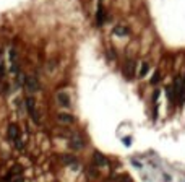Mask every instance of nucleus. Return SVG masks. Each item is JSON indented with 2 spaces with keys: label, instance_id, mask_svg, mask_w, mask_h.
<instances>
[{
  "label": "nucleus",
  "instance_id": "nucleus-1",
  "mask_svg": "<svg viewBox=\"0 0 185 182\" xmlns=\"http://www.w3.org/2000/svg\"><path fill=\"white\" fill-rule=\"evenodd\" d=\"M174 99H177L179 101V104H182L185 101V83L182 78H176V81H174Z\"/></svg>",
  "mask_w": 185,
  "mask_h": 182
},
{
  "label": "nucleus",
  "instance_id": "nucleus-2",
  "mask_svg": "<svg viewBox=\"0 0 185 182\" xmlns=\"http://www.w3.org/2000/svg\"><path fill=\"white\" fill-rule=\"evenodd\" d=\"M8 138L15 143V146L18 150H23V143H21V138H20V130L15 124H10L8 125Z\"/></svg>",
  "mask_w": 185,
  "mask_h": 182
},
{
  "label": "nucleus",
  "instance_id": "nucleus-3",
  "mask_svg": "<svg viewBox=\"0 0 185 182\" xmlns=\"http://www.w3.org/2000/svg\"><path fill=\"white\" fill-rule=\"evenodd\" d=\"M10 72H12L13 75H20L18 54H16V49H10Z\"/></svg>",
  "mask_w": 185,
  "mask_h": 182
},
{
  "label": "nucleus",
  "instance_id": "nucleus-4",
  "mask_svg": "<svg viewBox=\"0 0 185 182\" xmlns=\"http://www.w3.org/2000/svg\"><path fill=\"white\" fill-rule=\"evenodd\" d=\"M26 109H28L31 119H33L36 124L39 122V112L36 111V104H34V99H33V98H28V99H26Z\"/></svg>",
  "mask_w": 185,
  "mask_h": 182
},
{
  "label": "nucleus",
  "instance_id": "nucleus-5",
  "mask_svg": "<svg viewBox=\"0 0 185 182\" xmlns=\"http://www.w3.org/2000/svg\"><path fill=\"white\" fill-rule=\"evenodd\" d=\"M92 161H94V164L98 167H104V166H107V164H109L107 158H106L104 154H101L99 151H96L94 154H92Z\"/></svg>",
  "mask_w": 185,
  "mask_h": 182
},
{
  "label": "nucleus",
  "instance_id": "nucleus-6",
  "mask_svg": "<svg viewBox=\"0 0 185 182\" xmlns=\"http://www.w3.org/2000/svg\"><path fill=\"white\" fill-rule=\"evenodd\" d=\"M57 101L62 107H70V96L67 94L65 91H59L57 93Z\"/></svg>",
  "mask_w": 185,
  "mask_h": 182
},
{
  "label": "nucleus",
  "instance_id": "nucleus-7",
  "mask_svg": "<svg viewBox=\"0 0 185 182\" xmlns=\"http://www.w3.org/2000/svg\"><path fill=\"white\" fill-rule=\"evenodd\" d=\"M26 88H28L29 91H37L39 90V83H37V80L34 77H25V83Z\"/></svg>",
  "mask_w": 185,
  "mask_h": 182
},
{
  "label": "nucleus",
  "instance_id": "nucleus-8",
  "mask_svg": "<svg viewBox=\"0 0 185 182\" xmlns=\"http://www.w3.org/2000/svg\"><path fill=\"white\" fill-rule=\"evenodd\" d=\"M104 18H106V13H104V8H102V3L99 2L98 3V12H96V23H98V26H102Z\"/></svg>",
  "mask_w": 185,
  "mask_h": 182
},
{
  "label": "nucleus",
  "instance_id": "nucleus-9",
  "mask_svg": "<svg viewBox=\"0 0 185 182\" xmlns=\"http://www.w3.org/2000/svg\"><path fill=\"white\" fill-rule=\"evenodd\" d=\"M83 145H84L83 140H81L78 135H75L73 138H71V142H70V146H71L73 150H81V148H83Z\"/></svg>",
  "mask_w": 185,
  "mask_h": 182
},
{
  "label": "nucleus",
  "instance_id": "nucleus-10",
  "mask_svg": "<svg viewBox=\"0 0 185 182\" xmlns=\"http://www.w3.org/2000/svg\"><path fill=\"white\" fill-rule=\"evenodd\" d=\"M57 119L62 122V124H73V115H70V114H65V112H60L59 115H57Z\"/></svg>",
  "mask_w": 185,
  "mask_h": 182
},
{
  "label": "nucleus",
  "instance_id": "nucleus-11",
  "mask_svg": "<svg viewBox=\"0 0 185 182\" xmlns=\"http://www.w3.org/2000/svg\"><path fill=\"white\" fill-rule=\"evenodd\" d=\"M148 70H149V64H148V62H143V64H141V67H140V77H145V75L146 73H148Z\"/></svg>",
  "mask_w": 185,
  "mask_h": 182
},
{
  "label": "nucleus",
  "instance_id": "nucleus-12",
  "mask_svg": "<svg viewBox=\"0 0 185 182\" xmlns=\"http://www.w3.org/2000/svg\"><path fill=\"white\" fill-rule=\"evenodd\" d=\"M128 33V29L125 28V26H115L114 28V34H117V36H123V34Z\"/></svg>",
  "mask_w": 185,
  "mask_h": 182
},
{
  "label": "nucleus",
  "instance_id": "nucleus-13",
  "mask_svg": "<svg viewBox=\"0 0 185 182\" xmlns=\"http://www.w3.org/2000/svg\"><path fill=\"white\" fill-rule=\"evenodd\" d=\"M159 80H161V73H159V72H156V73L153 75V78H151V83H153V85H156Z\"/></svg>",
  "mask_w": 185,
  "mask_h": 182
},
{
  "label": "nucleus",
  "instance_id": "nucleus-14",
  "mask_svg": "<svg viewBox=\"0 0 185 182\" xmlns=\"http://www.w3.org/2000/svg\"><path fill=\"white\" fill-rule=\"evenodd\" d=\"M12 182H25V179H23L21 176H18V177H15V179H13Z\"/></svg>",
  "mask_w": 185,
  "mask_h": 182
},
{
  "label": "nucleus",
  "instance_id": "nucleus-15",
  "mask_svg": "<svg viewBox=\"0 0 185 182\" xmlns=\"http://www.w3.org/2000/svg\"><path fill=\"white\" fill-rule=\"evenodd\" d=\"M120 182H133V181L130 179V177H127V176H125V177H122V179H120Z\"/></svg>",
  "mask_w": 185,
  "mask_h": 182
},
{
  "label": "nucleus",
  "instance_id": "nucleus-16",
  "mask_svg": "<svg viewBox=\"0 0 185 182\" xmlns=\"http://www.w3.org/2000/svg\"><path fill=\"white\" fill-rule=\"evenodd\" d=\"M123 143H125V145H127V146H128V145H130V138H128V137H127V138H123Z\"/></svg>",
  "mask_w": 185,
  "mask_h": 182
}]
</instances>
